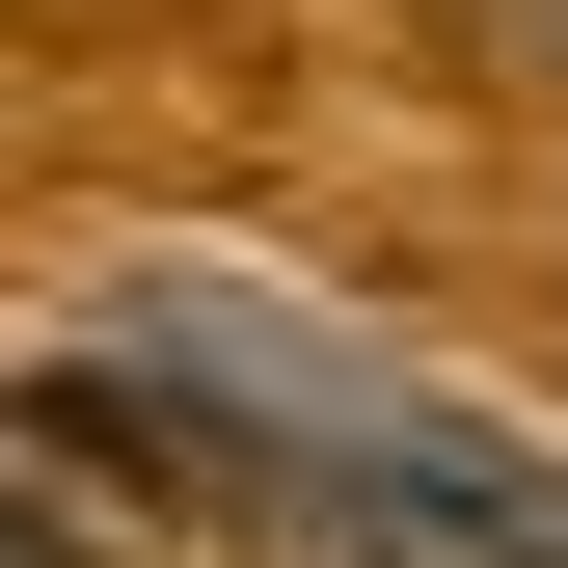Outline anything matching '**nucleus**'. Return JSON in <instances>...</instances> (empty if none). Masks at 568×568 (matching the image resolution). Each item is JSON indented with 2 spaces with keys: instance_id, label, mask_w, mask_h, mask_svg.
Here are the masks:
<instances>
[{
  "instance_id": "3",
  "label": "nucleus",
  "mask_w": 568,
  "mask_h": 568,
  "mask_svg": "<svg viewBox=\"0 0 568 568\" xmlns=\"http://www.w3.org/2000/svg\"><path fill=\"white\" fill-rule=\"evenodd\" d=\"M515 28H541V54H568V0H515Z\"/></svg>"
},
{
  "instance_id": "2",
  "label": "nucleus",
  "mask_w": 568,
  "mask_h": 568,
  "mask_svg": "<svg viewBox=\"0 0 568 568\" xmlns=\"http://www.w3.org/2000/svg\"><path fill=\"white\" fill-rule=\"evenodd\" d=\"M0 568H54V541H28V515H0Z\"/></svg>"
},
{
  "instance_id": "1",
  "label": "nucleus",
  "mask_w": 568,
  "mask_h": 568,
  "mask_svg": "<svg viewBox=\"0 0 568 568\" xmlns=\"http://www.w3.org/2000/svg\"><path fill=\"white\" fill-rule=\"evenodd\" d=\"M109 352L217 434L244 515H298L325 568H568V460L515 406H460L434 352H379L352 298H271V271H109Z\"/></svg>"
}]
</instances>
